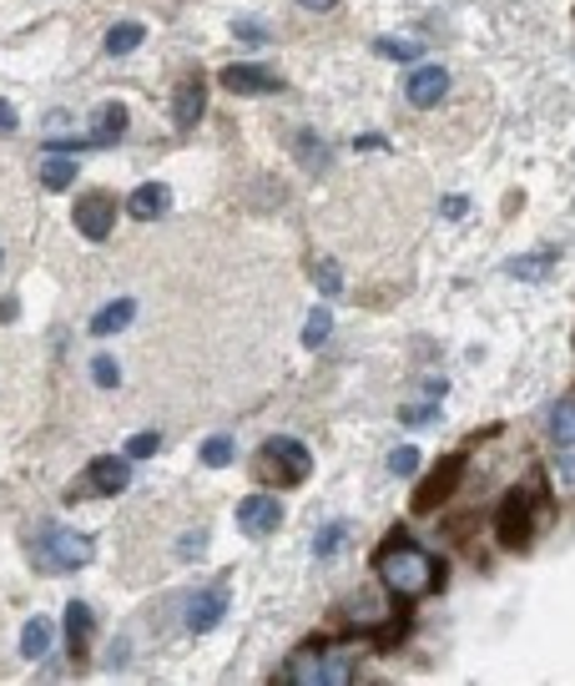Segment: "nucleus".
<instances>
[{
    "label": "nucleus",
    "instance_id": "nucleus-1",
    "mask_svg": "<svg viewBox=\"0 0 575 686\" xmlns=\"http://www.w3.org/2000/svg\"><path fill=\"white\" fill-rule=\"evenodd\" d=\"M429 556H424L419 545H409L404 535H394L389 545L379 550V580L394 590V596H404V600H414V596H424V590L435 586V576H429Z\"/></svg>",
    "mask_w": 575,
    "mask_h": 686
},
{
    "label": "nucleus",
    "instance_id": "nucleus-2",
    "mask_svg": "<svg viewBox=\"0 0 575 686\" xmlns=\"http://www.w3.org/2000/svg\"><path fill=\"white\" fill-rule=\"evenodd\" d=\"M541 475H531L525 485H515L510 500L499 505L495 515V530H499V545H510V550H531V535H535V510H541Z\"/></svg>",
    "mask_w": 575,
    "mask_h": 686
},
{
    "label": "nucleus",
    "instance_id": "nucleus-3",
    "mask_svg": "<svg viewBox=\"0 0 575 686\" xmlns=\"http://www.w3.org/2000/svg\"><path fill=\"white\" fill-rule=\"evenodd\" d=\"M36 556H41L46 570H81V566H91L97 545H91V535H81V530H66V525H46L41 540H36Z\"/></svg>",
    "mask_w": 575,
    "mask_h": 686
},
{
    "label": "nucleus",
    "instance_id": "nucleus-4",
    "mask_svg": "<svg viewBox=\"0 0 575 686\" xmlns=\"http://www.w3.org/2000/svg\"><path fill=\"white\" fill-rule=\"evenodd\" d=\"M308 469H314L308 445H298V439H288V435L268 439L258 455V475L268 479V485H298V479H308Z\"/></svg>",
    "mask_w": 575,
    "mask_h": 686
},
{
    "label": "nucleus",
    "instance_id": "nucleus-5",
    "mask_svg": "<svg viewBox=\"0 0 575 686\" xmlns=\"http://www.w3.org/2000/svg\"><path fill=\"white\" fill-rule=\"evenodd\" d=\"M465 465H469V449H455V455H445L439 459L429 475H424V485L414 490V510H439V505L449 500V495L459 490V475H465Z\"/></svg>",
    "mask_w": 575,
    "mask_h": 686
},
{
    "label": "nucleus",
    "instance_id": "nucleus-6",
    "mask_svg": "<svg viewBox=\"0 0 575 686\" xmlns=\"http://www.w3.org/2000/svg\"><path fill=\"white\" fill-rule=\"evenodd\" d=\"M71 222H77V232L87 242H107L111 228H117V202H111L107 192H87L77 208H71Z\"/></svg>",
    "mask_w": 575,
    "mask_h": 686
},
{
    "label": "nucleus",
    "instance_id": "nucleus-7",
    "mask_svg": "<svg viewBox=\"0 0 575 686\" xmlns=\"http://www.w3.org/2000/svg\"><path fill=\"white\" fill-rule=\"evenodd\" d=\"M445 97H449V71L445 66H414L409 81H404V101L419 107V111H429V107H439Z\"/></svg>",
    "mask_w": 575,
    "mask_h": 686
},
{
    "label": "nucleus",
    "instance_id": "nucleus-8",
    "mask_svg": "<svg viewBox=\"0 0 575 686\" xmlns=\"http://www.w3.org/2000/svg\"><path fill=\"white\" fill-rule=\"evenodd\" d=\"M222 610H228V580H218V586H207V590H197L192 600H187V616H182V626L192 636H207L212 626L222 622Z\"/></svg>",
    "mask_w": 575,
    "mask_h": 686
},
{
    "label": "nucleus",
    "instance_id": "nucleus-9",
    "mask_svg": "<svg viewBox=\"0 0 575 686\" xmlns=\"http://www.w3.org/2000/svg\"><path fill=\"white\" fill-rule=\"evenodd\" d=\"M131 485V465L121 455H97L81 475V490L87 495H121Z\"/></svg>",
    "mask_w": 575,
    "mask_h": 686
},
{
    "label": "nucleus",
    "instance_id": "nucleus-10",
    "mask_svg": "<svg viewBox=\"0 0 575 686\" xmlns=\"http://www.w3.org/2000/svg\"><path fill=\"white\" fill-rule=\"evenodd\" d=\"M278 525H282L278 495H248V500H238V530L242 535H272Z\"/></svg>",
    "mask_w": 575,
    "mask_h": 686
},
{
    "label": "nucleus",
    "instance_id": "nucleus-11",
    "mask_svg": "<svg viewBox=\"0 0 575 686\" xmlns=\"http://www.w3.org/2000/svg\"><path fill=\"white\" fill-rule=\"evenodd\" d=\"M222 87H228V91H238V97H262V91H278L282 81L272 77L268 66L238 61V66H222Z\"/></svg>",
    "mask_w": 575,
    "mask_h": 686
},
{
    "label": "nucleus",
    "instance_id": "nucleus-12",
    "mask_svg": "<svg viewBox=\"0 0 575 686\" xmlns=\"http://www.w3.org/2000/svg\"><path fill=\"white\" fill-rule=\"evenodd\" d=\"M121 137H127V107H121V101H101L97 117H91L87 147H117Z\"/></svg>",
    "mask_w": 575,
    "mask_h": 686
},
{
    "label": "nucleus",
    "instance_id": "nucleus-13",
    "mask_svg": "<svg viewBox=\"0 0 575 686\" xmlns=\"http://www.w3.org/2000/svg\"><path fill=\"white\" fill-rule=\"evenodd\" d=\"M207 111V81L202 77H187L182 87L172 91V121L177 127H197Z\"/></svg>",
    "mask_w": 575,
    "mask_h": 686
},
{
    "label": "nucleus",
    "instance_id": "nucleus-14",
    "mask_svg": "<svg viewBox=\"0 0 575 686\" xmlns=\"http://www.w3.org/2000/svg\"><path fill=\"white\" fill-rule=\"evenodd\" d=\"M167 208H172V187H167V182H141L137 192L127 197V212H131V218H141V222L162 218Z\"/></svg>",
    "mask_w": 575,
    "mask_h": 686
},
{
    "label": "nucleus",
    "instance_id": "nucleus-15",
    "mask_svg": "<svg viewBox=\"0 0 575 686\" xmlns=\"http://www.w3.org/2000/svg\"><path fill=\"white\" fill-rule=\"evenodd\" d=\"M282 682H298V686H324V652L304 646L294 662L282 666Z\"/></svg>",
    "mask_w": 575,
    "mask_h": 686
},
{
    "label": "nucleus",
    "instance_id": "nucleus-16",
    "mask_svg": "<svg viewBox=\"0 0 575 686\" xmlns=\"http://www.w3.org/2000/svg\"><path fill=\"white\" fill-rule=\"evenodd\" d=\"M131 318H137V304H131V298H111L107 308H97V318H91V334H97V338L121 334Z\"/></svg>",
    "mask_w": 575,
    "mask_h": 686
},
{
    "label": "nucleus",
    "instance_id": "nucleus-17",
    "mask_svg": "<svg viewBox=\"0 0 575 686\" xmlns=\"http://www.w3.org/2000/svg\"><path fill=\"white\" fill-rule=\"evenodd\" d=\"M66 642H71V656H87V642H91V606L87 600H71V606H66Z\"/></svg>",
    "mask_w": 575,
    "mask_h": 686
},
{
    "label": "nucleus",
    "instance_id": "nucleus-18",
    "mask_svg": "<svg viewBox=\"0 0 575 686\" xmlns=\"http://www.w3.org/2000/svg\"><path fill=\"white\" fill-rule=\"evenodd\" d=\"M555 258H561L555 248H541V252H531V258H510V262H505V272H510V278H521V284H541L545 272L555 268Z\"/></svg>",
    "mask_w": 575,
    "mask_h": 686
},
{
    "label": "nucleus",
    "instance_id": "nucleus-19",
    "mask_svg": "<svg viewBox=\"0 0 575 686\" xmlns=\"http://www.w3.org/2000/svg\"><path fill=\"white\" fill-rule=\"evenodd\" d=\"M77 172H81V167L71 162V157H46V162H41V187H46V192H66V187L77 182Z\"/></svg>",
    "mask_w": 575,
    "mask_h": 686
},
{
    "label": "nucleus",
    "instance_id": "nucleus-20",
    "mask_svg": "<svg viewBox=\"0 0 575 686\" xmlns=\"http://www.w3.org/2000/svg\"><path fill=\"white\" fill-rule=\"evenodd\" d=\"M51 622H46V616H31V622H26V632H21V656H31V662H41L46 652H51Z\"/></svg>",
    "mask_w": 575,
    "mask_h": 686
},
{
    "label": "nucleus",
    "instance_id": "nucleus-21",
    "mask_svg": "<svg viewBox=\"0 0 575 686\" xmlns=\"http://www.w3.org/2000/svg\"><path fill=\"white\" fill-rule=\"evenodd\" d=\"M141 41H147V26H141V21H121V26H111V31H107V56H131Z\"/></svg>",
    "mask_w": 575,
    "mask_h": 686
},
{
    "label": "nucleus",
    "instance_id": "nucleus-22",
    "mask_svg": "<svg viewBox=\"0 0 575 686\" xmlns=\"http://www.w3.org/2000/svg\"><path fill=\"white\" fill-rule=\"evenodd\" d=\"M545 425H551V439H561V445H571V439H575V394H565V399L555 404V409H551V419H545Z\"/></svg>",
    "mask_w": 575,
    "mask_h": 686
},
{
    "label": "nucleus",
    "instance_id": "nucleus-23",
    "mask_svg": "<svg viewBox=\"0 0 575 686\" xmlns=\"http://www.w3.org/2000/svg\"><path fill=\"white\" fill-rule=\"evenodd\" d=\"M348 535H354V530H348V525H344V520L324 525V535H318V540H314V556H318V560L338 556V550H344V545H348Z\"/></svg>",
    "mask_w": 575,
    "mask_h": 686
},
{
    "label": "nucleus",
    "instance_id": "nucleus-24",
    "mask_svg": "<svg viewBox=\"0 0 575 686\" xmlns=\"http://www.w3.org/2000/svg\"><path fill=\"white\" fill-rule=\"evenodd\" d=\"M374 51H379L384 61H419V46L404 41V36H379V41H374Z\"/></svg>",
    "mask_w": 575,
    "mask_h": 686
},
{
    "label": "nucleus",
    "instance_id": "nucleus-25",
    "mask_svg": "<svg viewBox=\"0 0 575 686\" xmlns=\"http://www.w3.org/2000/svg\"><path fill=\"white\" fill-rule=\"evenodd\" d=\"M328 334H334V314H328V308H314L308 324H304V344L318 349V344H328Z\"/></svg>",
    "mask_w": 575,
    "mask_h": 686
},
{
    "label": "nucleus",
    "instance_id": "nucleus-26",
    "mask_svg": "<svg viewBox=\"0 0 575 686\" xmlns=\"http://www.w3.org/2000/svg\"><path fill=\"white\" fill-rule=\"evenodd\" d=\"M294 152H298V157H304V162H308V167H314V172H318V167H328V147H324V142H318L314 131H298V142H294Z\"/></svg>",
    "mask_w": 575,
    "mask_h": 686
},
{
    "label": "nucleus",
    "instance_id": "nucleus-27",
    "mask_svg": "<svg viewBox=\"0 0 575 686\" xmlns=\"http://www.w3.org/2000/svg\"><path fill=\"white\" fill-rule=\"evenodd\" d=\"M202 465L207 469H222V465H232V439L228 435H212L202 445Z\"/></svg>",
    "mask_w": 575,
    "mask_h": 686
},
{
    "label": "nucleus",
    "instance_id": "nucleus-28",
    "mask_svg": "<svg viewBox=\"0 0 575 686\" xmlns=\"http://www.w3.org/2000/svg\"><path fill=\"white\" fill-rule=\"evenodd\" d=\"M314 278H318V294L324 298H334V294H344V272H338V262L334 258H324L314 268Z\"/></svg>",
    "mask_w": 575,
    "mask_h": 686
},
{
    "label": "nucleus",
    "instance_id": "nucleus-29",
    "mask_svg": "<svg viewBox=\"0 0 575 686\" xmlns=\"http://www.w3.org/2000/svg\"><path fill=\"white\" fill-rule=\"evenodd\" d=\"M414 469H419V449H414V445H399V449H394V455H389V475L409 479Z\"/></svg>",
    "mask_w": 575,
    "mask_h": 686
},
{
    "label": "nucleus",
    "instance_id": "nucleus-30",
    "mask_svg": "<svg viewBox=\"0 0 575 686\" xmlns=\"http://www.w3.org/2000/svg\"><path fill=\"white\" fill-rule=\"evenodd\" d=\"M91 379H97V389H117V384H121L117 359H107V354H101V359H91Z\"/></svg>",
    "mask_w": 575,
    "mask_h": 686
},
{
    "label": "nucleus",
    "instance_id": "nucleus-31",
    "mask_svg": "<svg viewBox=\"0 0 575 686\" xmlns=\"http://www.w3.org/2000/svg\"><path fill=\"white\" fill-rule=\"evenodd\" d=\"M157 449H162V435H152V429H147V435H131V439H127V455H131V459H152Z\"/></svg>",
    "mask_w": 575,
    "mask_h": 686
},
{
    "label": "nucleus",
    "instance_id": "nucleus-32",
    "mask_svg": "<svg viewBox=\"0 0 575 686\" xmlns=\"http://www.w3.org/2000/svg\"><path fill=\"white\" fill-rule=\"evenodd\" d=\"M555 479H561L565 490H575V439L561 449V455H555Z\"/></svg>",
    "mask_w": 575,
    "mask_h": 686
},
{
    "label": "nucleus",
    "instance_id": "nucleus-33",
    "mask_svg": "<svg viewBox=\"0 0 575 686\" xmlns=\"http://www.w3.org/2000/svg\"><path fill=\"white\" fill-rule=\"evenodd\" d=\"M404 425H414V429H419V425H435V419H439V409H435V404H409V409H404Z\"/></svg>",
    "mask_w": 575,
    "mask_h": 686
},
{
    "label": "nucleus",
    "instance_id": "nucleus-34",
    "mask_svg": "<svg viewBox=\"0 0 575 686\" xmlns=\"http://www.w3.org/2000/svg\"><path fill=\"white\" fill-rule=\"evenodd\" d=\"M207 550V530H192V535H182V540H177V556L182 560H197Z\"/></svg>",
    "mask_w": 575,
    "mask_h": 686
},
{
    "label": "nucleus",
    "instance_id": "nucleus-35",
    "mask_svg": "<svg viewBox=\"0 0 575 686\" xmlns=\"http://www.w3.org/2000/svg\"><path fill=\"white\" fill-rule=\"evenodd\" d=\"M232 31H238L242 41H268V31H262L258 21H232Z\"/></svg>",
    "mask_w": 575,
    "mask_h": 686
},
{
    "label": "nucleus",
    "instance_id": "nucleus-36",
    "mask_svg": "<svg viewBox=\"0 0 575 686\" xmlns=\"http://www.w3.org/2000/svg\"><path fill=\"white\" fill-rule=\"evenodd\" d=\"M465 212H469L465 197H445V218H465Z\"/></svg>",
    "mask_w": 575,
    "mask_h": 686
},
{
    "label": "nucleus",
    "instance_id": "nucleus-37",
    "mask_svg": "<svg viewBox=\"0 0 575 686\" xmlns=\"http://www.w3.org/2000/svg\"><path fill=\"white\" fill-rule=\"evenodd\" d=\"M0 131H16V107L11 101H0Z\"/></svg>",
    "mask_w": 575,
    "mask_h": 686
},
{
    "label": "nucleus",
    "instance_id": "nucleus-38",
    "mask_svg": "<svg viewBox=\"0 0 575 686\" xmlns=\"http://www.w3.org/2000/svg\"><path fill=\"white\" fill-rule=\"evenodd\" d=\"M298 6H304V11H318V16H324V11H334L338 0H298Z\"/></svg>",
    "mask_w": 575,
    "mask_h": 686
},
{
    "label": "nucleus",
    "instance_id": "nucleus-39",
    "mask_svg": "<svg viewBox=\"0 0 575 686\" xmlns=\"http://www.w3.org/2000/svg\"><path fill=\"white\" fill-rule=\"evenodd\" d=\"M0 262H6V252H0Z\"/></svg>",
    "mask_w": 575,
    "mask_h": 686
}]
</instances>
